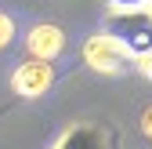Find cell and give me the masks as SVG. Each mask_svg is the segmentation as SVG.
I'll return each instance as SVG.
<instances>
[{
    "label": "cell",
    "mask_w": 152,
    "mask_h": 149,
    "mask_svg": "<svg viewBox=\"0 0 152 149\" xmlns=\"http://www.w3.org/2000/svg\"><path fill=\"white\" fill-rule=\"evenodd\" d=\"M83 62L94 73H102V77H123V73L134 69V51L123 47L116 36H109L102 29V33H94V36L83 40Z\"/></svg>",
    "instance_id": "obj_1"
},
{
    "label": "cell",
    "mask_w": 152,
    "mask_h": 149,
    "mask_svg": "<svg viewBox=\"0 0 152 149\" xmlns=\"http://www.w3.org/2000/svg\"><path fill=\"white\" fill-rule=\"evenodd\" d=\"M105 33L116 36V40L123 47H130L134 55L152 51V15L145 7H127V11L109 7V15H105Z\"/></svg>",
    "instance_id": "obj_2"
},
{
    "label": "cell",
    "mask_w": 152,
    "mask_h": 149,
    "mask_svg": "<svg viewBox=\"0 0 152 149\" xmlns=\"http://www.w3.org/2000/svg\"><path fill=\"white\" fill-rule=\"evenodd\" d=\"M51 84H54V66L44 62V58H29L22 66H15V73H11V87L22 98H40V95H47Z\"/></svg>",
    "instance_id": "obj_3"
},
{
    "label": "cell",
    "mask_w": 152,
    "mask_h": 149,
    "mask_svg": "<svg viewBox=\"0 0 152 149\" xmlns=\"http://www.w3.org/2000/svg\"><path fill=\"white\" fill-rule=\"evenodd\" d=\"M51 149H116V131L102 124H72Z\"/></svg>",
    "instance_id": "obj_4"
},
{
    "label": "cell",
    "mask_w": 152,
    "mask_h": 149,
    "mask_svg": "<svg viewBox=\"0 0 152 149\" xmlns=\"http://www.w3.org/2000/svg\"><path fill=\"white\" fill-rule=\"evenodd\" d=\"M26 51H29V58L54 62V58L65 51V33H62V26H54V22L33 26V29L26 33Z\"/></svg>",
    "instance_id": "obj_5"
},
{
    "label": "cell",
    "mask_w": 152,
    "mask_h": 149,
    "mask_svg": "<svg viewBox=\"0 0 152 149\" xmlns=\"http://www.w3.org/2000/svg\"><path fill=\"white\" fill-rule=\"evenodd\" d=\"M11 40H15V22H11L4 11H0V51H4Z\"/></svg>",
    "instance_id": "obj_6"
},
{
    "label": "cell",
    "mask_w": 152,
    "mask_h": 149,
    "mask_svg": "<svg viewBox=\"0 0 152 149\" xmlns=\"http://www.w3.org/2000/svg\"><path fill=\"white\" fill-rule=\"evenodd\" d=\"M134 73H141L145 80H152V51H145V55H134Z\"/></svg>",
    "instance_id": "obj_7"
},
{
    "label": "cell",
    "mask_w": 152,
    "mask_h": 149,
    "mask_svg": "<svg viewBox=\"0 0 152 149\" xmlns=\"http://www.w3.org/2000/svg\"><path fill=\"white\" fill-rule=\"evenodd\" d=\"M148 0H105V7H116V11H127V7H145Z\"/></svg>",
    "instance_id": "obj_8"
},
{
    "label": "cell",
    "mask_w": 152,
    "mask_h": 149,
    "mask_svg": "<svg viewBox=\"0 0 152 149\" xmlns=\"http://www.w3.org/2000/svg\"><path fill=\"white\" fill-rule=\"evenodd\" d=\"M138 124H141V135H145V138L152 142V105H148L145 113H141V120H138Z\"/></svg>",
    "instance_id": "obj_9"
},
{
    "label": "cell",
    "mask_w": 152,
    "mask_h": 149,
    "mask_svg": "<svg viewBox=\"0 0 152 149\" xmlns=\"http://www.w3.org/2000/svg\"><path fill=\"white\" fill-rule=\"evenodd\" d=\"M145 11H148V15H152V0H148V4H145Z\"/></svg>",
    "instance_id": "obj_10"
}]
</instances>
